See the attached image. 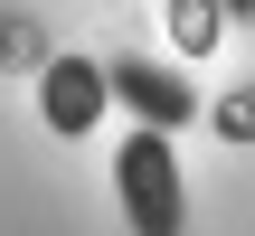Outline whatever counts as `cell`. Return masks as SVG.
Masks as SVG:
<instances>
[{
	"label": "cell",
	"mask_w": 255,
	"mask_h": 236,
	"mask_svg": "<svg viewBox=\"0 0 255 236\" xmlns=\"http://www.w3.org/2000/svg\"><path fill=\"white\" fill-rule=\"evenodd\" d=\"M218 38V19H208V0H180V47H208Z\"/></svg>",
	"instance_id": "obj_3"
},
{
	"label": "cell",
	"mask_w": 255,
	"mask_h": 236,
	"mask_svg": "<svg viewBox=\"0 0 255 236\" xmlns=\"http://www.w3.org/2000/svg\"><path fill=\"white\" fill-rule=\"evenodd\" d=\"M114 199L132 236H189V189H180V151L161 123H132L114 151Z\"/></svg>",
	"instance_id": "obj_1"
},
{
	"label": "cell",
	"mask_w": 255,
	"mask_h": 236,
	"mask_svg": "<svg viewBox=\"0 0 255 236\" xmlns=\"http://www.w3.org/2000/svg\"><path fill=\"white\" fill-rule=\"evenodd\" d=\"M104 104H114V66H95V57H47V76H38L47 132H95Z\"/></svg>",
	"instance_id": "obj_2"
}]
</instances>
